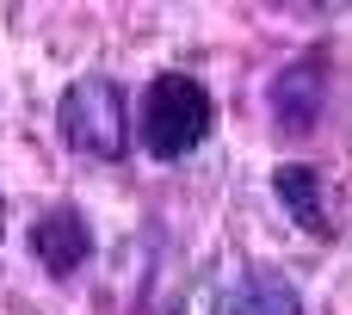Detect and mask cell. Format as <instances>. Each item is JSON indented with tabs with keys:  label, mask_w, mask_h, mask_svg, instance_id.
I'll return each mask as SVG.
<instances>
[{
	"label": "cell",
	"mask_w": 352,
	"mask_h": 315,
	"mask_svg": "<svg viewBox=\"0 0 352 315\" xmlns=\"http://www.w3.org/2000/svg\"><path fill=\"white\" fill-rule=\"evenodd\" d=\"M136 130H142V149H148L155 161H186V155L204 149V136L217 130L210 87H204L198 74H155L148 93H142Z\"/></svg>",
	"instance_id": "cell-1"
},
{
	"label": "cell",
	"mask_w": 352,
	"mask_h": 315,
	"mask_svg": "<svg viewBox=\"0 0 352 315\" xmlns=\"http://www.w3.org/2000/svg\"><path fill=\"white\" fill-rule=\"evenodd\" d=\"M56 130L74 155L93 161H124L130 155V99L111 74H80L68 80L62 105H56Z\"/></svg>",
	"instance_id": "cell-2"
},
{
	"label": "cell",
	"mask_w": 352,
	"mask_h": 315,
	"mask_svg": "<svg viewBox=\"0 0 352 315\" xmlns=\"http://www.w3.org/2000/svg\"><path fill=\"white\" fill-rule=\"evenodd\" d=\"M322 105H328V56L309 50L291 68H278V80H272V118H278L285 136H309L322 124Z\"/></svg>",
	"instance_id": "cell-3"
},
{
	"label": "cell",
	"mask_w": 352,
	"mask_h": 315,
	"mask_svg": "<svg viewBox=\"0 0 352 315\" xmlns=\"http://www.w3.org/2000/svg\"><path fill=\"white\" fill-rule=\"evenodd\" d=\"M87 254H93V229H87V217L74 204H56V210H43L31 223V260L50 279H74L87 266Z\"/></svg>",
	"instance_id": "cell-4"
},
{
	"label": "cell",
	"mask_w": 352,
	"mask_h": 315,
	"mask_svg": "<svg viewBox=\"0 0 352 315\" xmlns=\"http://www.w3.org/2000/svg\"><path fill=\"white\" fill-rule=\"evenodd\" d=\"M272 192H278V204L291 210V223H297L303 235H316V241H334V235H340V223H334V210H328V180H322L316 167L285 161V167L272 173Z\"/></svg>",
	"instance_id": "cell-5"
},
{
	"label": "cell",
	"mask_w": 352,
	"mask_h": 315,
	"mask_svg": "<svg viewBox=\"0 0 352 315\" xmlns=\"http://www.w3.org/2000/svg\"><path fill=\"white\" fill-rule=\"evenodd\" d=\"M217 315H303V297L285 272L272 266H248L241 279H229L217 291Z\"/></svg>",
	"instance_id": "cell-6"
},
{
	"label": "cell",
	"mask_w": 352,
	"mask_h": 315,
	"mask_svg": "<svg viewBox=\"0 0 352 315\" xmlns=\"http://www.w3.org/2000/svg\"><path fill=\"white\" fill-rule=\"evenodd\" d=\"M0 229H6V204H0Z\"/></svg>",
	"instance_id": "cell-7"
}]
</instances>
